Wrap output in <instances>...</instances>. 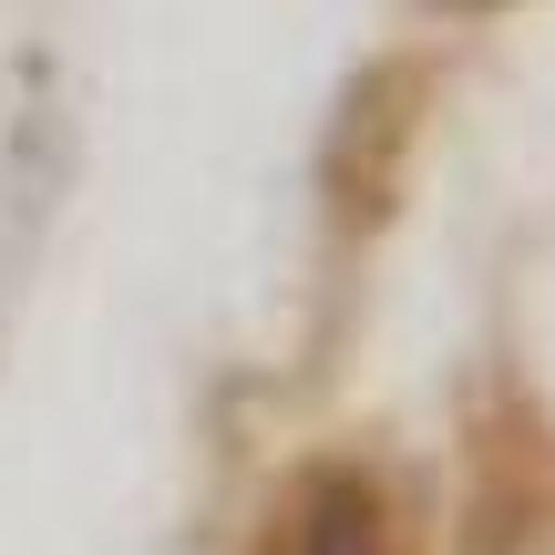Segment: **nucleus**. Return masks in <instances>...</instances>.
<instances>
[{
    "mask_svg": "<svg viewBox=\"0 0 555 555\" xmlns=\"http://www.w3.org/2000/svg\"><path fill=\"white\" fill-rule=\"evenodd\" d=\"M298 555H401V535H391V494H380L360 463L309 474V494H298Z\"/></svg>",
    "mask_w": 555,
    "mask_h": 555,
    "instance_id": "f257e3e1",
    "label": "nucleus"
}]
</instances>
